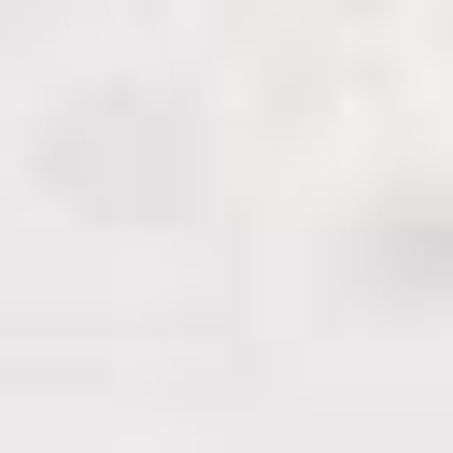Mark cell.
Returning <instances> with one entry per match:
<instances>
[{
	"mask_svg": "<svg viewBox=\"0 0 453 453\" xmlns=\"http://www.w3.org/2000/svg\"><path fill=\"white\" fill-rule=\"evenodd\" d=\"M439 57H453V0H439Z\"/></svg>",
	"mask_w": 453,
	"mask_h": 453,
	"instance_id": "obj_1",
	"label": "cell"
}]
</instances>
